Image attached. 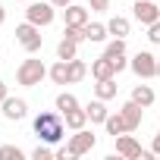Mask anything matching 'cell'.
Wrapping results in <instances>:
<instances>
[{
  "label": "cell",
  "mask_w": 160,
  "mask_h": 160,
  "mask_svg": "<svg viewBox=\"0 0 160 160\" xmlns=\"http://www.w3.org/2000/svg\"><path fill=\"white\" fill-rule=\"evenodd\" d=\"M50 82L53 85H72V75H69V60H57L50 66Z\"/></svg>",
  "instance_id": "14"
},
{
  "label": "cell",
  "mask_w": 160,
  "mask_h": 160,
  "mask_svg": "<svg viewBox=\"0 0 160 160\" xmlns=\"http://www.w3.org/2000/svg\"><path fill=\"white\" fill-rule=\"evenodd\" d=\"M7 98H10V85H7V82H0V104H3Z\"/></svg>",
  "instance_id": "31"
},
{
  "label": "cell",
  "mask_w": 160,
  "mask_h": 160,
  "mask_svg": "<svg viewBox=\"0 0 160 160\" xmlns=\"http://www.w3.org/2000/svg\"><path fill=\"white\" fill-rule=\"evenodd\" d=\"M116 91H119L116 78H101V82L94 85V98H101V101H113V98H116Z\"/></svg>",
  "instance_id": "16"
},
{
  "label": "cell",
  "mask_w": 160,
  "mask_h": 160,
  "mask_svg": "<svg viewBox=\"0 0 160 160\" xmlns=\"http://www.w3.org/2000/svg\"><path fill=\"white\" fill-rule=\"evenodd\" d=\"M63 38H69V41H75V44H82V41H85V28H78V25H66V28H63Z\"/></svg>",
  "instance_id": "26"
},
{
  "label": "cell",
  "mask_w": 160,
  "mask_h": 160,
  "mask_svg": "<svg viewBox=\"0 0 160 160\" xmlns=\"http://www.w3.org/2000/svg\"><path fill=\"white\" fill-rule=\"evenodd\" d=\"M50 3H53V7H57V10H66V7H69V3H75V0H50Z\"/></svg>",
  "instance_id": "33"
},
{
  "label": "cell",
  "mask_w": 160,
  "mask_h": 160,
  "mask_svg": "<svg viewBox=\"0 0 160 160\" xmlns=\"http://www.w3.org/2000/svg\"><path fill=\"white\" fill-rule=\"evenodd\" d=\"M75 57H78V44L69 41V38H63L57 44V60H75Z\"/></svg>",
  "instance_id": "20"
},
{
  "label": "cell",
  "mask_w": 160,
  "mask_h": 160,
  "mask_svg": "<svg viewBox=\"0 0 160 160\" xmlns=\"http://www.w3.org/2000/svg\"><path fill=\"white\" fill-rule=\"evenodd\" d=\"M0 107H3V119H10V122H19V119H25V113H28V104H25L22 98H7Z\"/></svg>",
  "instance_id": "10"
},
{
  "label": "cell",
  "mask_w": 160,
  "mask_h": 160,
  "mask_svg": "<svg viewBox=\"0 0 160 160\" xmlns=\"http://www.w3.org/2000/svg\"><path fill=\"white\" fill-rule=\"evenodd\" d=\"M113 66H116V72H122V69L129 66V60H126V53H119V57H113Z\"/></svg>",
  "instance_id": "30"
},
{
  "label": "cell",
  "mask_w": 160,
  "mask_h": 160,
  "mask_svg": "<svg viewBox=\"0 0 160 160\" xmlns=\"http://www.w3.org/2000/svg\"><path fill=\"white\" fill-rule=\"evenodd\" d=\"M69 75H72V85H75V82H82V78L88 75V66L75 57V60H69Z\"/></svg>",
  "instance_id": "22"
},
{
  "label": "cell",
  "mask_w": 160,
  "mask_h": 160,
  "mask_svg": "<svg viewBox=\"0 0 160 160\" xmlns=\"http://www.w3.org/2000/svg\"><path fill=\"white\" fill-rule=\"evenodd\" d=\"M116 154H119V157H126V160H141L144 148L138 144V138H135V135L122 132V135H116Z\"/></svg>",
  "instance_id": "8"
},
{
  "label": "cell",
  "mask_w": 160,
  "mask_h": 160,
  "mask_svg": "<svg viewBox=\"0 0 160 160\" xmlns=\"http://www.w3.org/2000/svg\"><path fill=\"white\" fill-rule=\"evenodd\" d=\"M135 19L141 22V25H151V22H157L160 19V7L154 3V0H135Z\"/></svg>",
  "instance_id": "9"
},
{
  "label": "cell",
  "mask_w": 160,
  "mask_h": 160,
  "mask_svg": "<svg viewBox=\"0 0 160 160\" xmlns=\"http://www.w3.org/2000/svg\"><path fill=\"white\" fill-rule=\"evenodd\" d=\"M16 41H19V47L25 50V53H38L41 50V44H44V35H41V25H35V22H22V25H16Z\"/></svg>",
  "instance_id": "3"
},
{
  "label": "cell",
  "mask_w": 160,
  "mask_h": 160,
  "mask_svg": "<svg viewBox=\"0 0 160 160\" xmlns=\"http://www.w3.org/2000/svg\"><path fill=\"white\" fill-rule=\"evenodd\" d=\"M94 144H98V135H91L88 129H78V132L69 138V144H66V157H82V154H91V151H94Z\"/></svg>",
  "instance_id": "6"
},
{
  "label": "cell",
  "mask_w": 160,
  "mask_h": 160,
  "mask_svg": "<svg viewBox=\"0 0 160 160\" xmlns=\"http://www.w3.org/2000/svg\"><path fill=\"white\" fill-rule=\"evenodd\" d=\"M63 16H66V25H78V28H85L91 19H88V10L85 7H78V3H69L66 10H63Z\"/></svg>",
  "instance_id": "12"
},
{
  "label": "cell",
  "mask_w": 160,
  "mask_h": 160,
  "mask_svg": "<svg viewBox=\"0 0 160 160\" xmlns=\"http://www.w3.org/2000/svg\"><path fill=\"white\" fill-rule=\"evenodd\" d=\"M7 22V10H3V0H0V25Z\"/></svg>",
  "instance_id": "34"
},
{
  "label": "cell",
  "mask_w": 160,
  "mask_h": 160,
  "mask_svg": "<svg viewBox=\"0 0 160 160\" xmlns=\"http://www.w3.org/2000/svg\"><path fill=\"white\" fill-rule=\"evenodd\" d=\"M104 129H107V135H113V138L126 132V122H122V116H119V110L107 116V122H104Z\"/></svg>",
  "instance_id": "21"
},
{
  "label": "cell",
  "mask_w": 160,
  "mask_h": 160,
  "mask_svg": "<svg viewBox=\"0 0 160 160\" xmlns=\"http://www.w3.org/2000/svg\"><path fill=\"white\" fill-rule=\"evenodd\" d=\"M157 75H160V60H157Z\"/></svg>",
  "instance_id": "35"
},
{
  "label": "cell",
  "mask_w": 160,
  "mask_h": 160,
  "mask_svg": "<svg viewBox=\"0 0 160 160\" xmlns=\"http://www.w3.org/2000/svg\"><path fill=\"white\" fill-rule=\"evenodd\" d=\"M129 28H132V25H129L126 16H113V19L107 22V32H110L113 38H129Z\"/></svg>",
  "instance_id": "19"
},
{
  "label": "cell",
  "mask_w": 160,
  "mask_h": 160,
  "mask_svg": "<svg viewBox=\"0 0 160 160\" xmlns=\"http://www.w3.org/2000/svg\"><path fill=\"white\" fill-rule=\"evenodd\" d=\"M157 7H160V3H157Z\"/></svg>",
  "instance_id": "36"
},
{
  "label": "cell",
  "mask_w": 160,
  "mask_h": 160,
  "mask_svg": "<svg viewBox=\"0 0 160 160\" xmlns=\"http://www.w3.org/2000/svg\"><path fill=\"white\" fill-rule=\"evenodd\" d=\"M72 107H78L75 94H69V91H60V94H57V110H60V113H66V110H72Z\"/></svg>",
  "instance_id": "25"
},
{
  "label": "cell",
  "mask_w": 160,
  "mask_h": 160,
  "mask_svg": "<svg viewBox=\"0 0 160 160\" xmlns=\"http://www.w3.org/2000/svg\"><path fill=\"white\" fill-rule=\"evenodd\" d=\"M91 75L98 78H116V66H113V60L110 57H98V60H91Z\"/></svg>",
  "instance_id": "11"
},
{
  "label": "cell",
  "mask_w": 160,
  "mask_h": 160,
  "mask_svg": "<svg viewBox=\"0 0 160 160\" xmlns=\"http://www.w3.org/2000/svg\"><path fill=\"white\" fill-rule=\"evenodd\" d=\"M148 41H151V44H160V19L148 25Z\"/></svg>",
  "instance_id": "28"
},
{
  "label": "cell",
  "mask_w": 160,
  "mask_h": 160,
  "mask_svg": "<svg viewBox=\"0 0 160 160\" xmlns=\"http://www.w3.org/2000/svg\"><path fill=\"white\" fill-rule=\"evenodd\" d=\"M85 113H88V119L91 122H107V116H110V110H107V101H101V98H94L88 107H85Z\"/></svg>",
  "instance_id": "15"
},
{
  "label": "cell",
  "mask_w": 160,
  "mask_h": 160,
  "mask_svg": "<svg viewBox=\"0 0 160 160\" xmlns=\"http://www.w3.org/2000/svg\"><path fill=\"white\" fill-rule=\"evenodd\" d=\"M35 135L47 144H57L63 135H66V122H63V113L60 110H44L35 116Z\"/></svg>",
  "instance_id": "1"
},
{
  "label": "cell",
  "mask_w": 160,
  "mask_h": 160,
  "mask_svg": "<svg viewBox=\"0 0 160 160\" xmlns=\"http://www.w3.org/2000/svg\"><path fill=\"white\" fill-rule=\"evenodd\" d=\"M53 16H57V7L50 3V0H32L28 3V10H25V19L28 22H35V25H50L53 22Z\"/></svg>",
  "instance_id": "5"
},
{
  "label": "cell",
  "mask_w": 160,
  "mask_h": 160,
  "mask_svg": "<svg viewBox=\"0 0 160 160\" xmlns=\"http://www.w3.org/2000/svg\"><path fill=\"white\" fill-rule=\"evenodd\" d=\"M25 151L19 144H0V160H22Z\"/></svg>",
  "instance_id": "23"
},
{
  "label": "cell",
  "mask_w": 160,
  "mask_h": 160,
  "mask_svg": "<svg viewBox=\"0 0 160 160\" xmlns=\"http://www.w3.org/2000/svg\"><path fill=\"white\" fill-rule=\"evenodd\" d=\"M50 157H57V151H50V148H47V141H44V144H38V148L32 151V160H50Z\"/></svg>",
  "instance_id": "27"
},
{
  "label": "cell",
  "mask_w": 160,
  "mask_h": 160,
  "mask_svg": "<svg viewBox=\"0 0 160 160\" xmlns=\"http://www.w3.org/2000/svg\"><path fill=\"white\" fill-rule=\"evenodd\" d=\"M119 116H122V122H126V132H138V129H141V119H144V107L129 98V101L119 107Z\"/></svg>",
  "instance_id": "7"
},
{
  "label": "cell",
  "mask_w": 160,
  "mask_h": 160,
  "mask_svg": "<svg viewBox=\"0 0 160 160\" xmlns=\"http://www.w3.org/2000/svg\"><path fill=\"white\" fill-rule=\"evenodd\" d=\"M132 101H135V104H141V107L148 110V107L157 101V94H154V88H151V85H135V88H132Z\"/></svg>",
  "instance_id": "18"
},
{
  "label": "cell",
  "mask_w": 160,
  "mask_h": 160,
  "mask_svg": "<svg viewBox=\"0 0 160 160\" xmlns=\"http://www.w3.org/2000/svg\"><path fill=\"white\" fill-rule=\"evenodd\" d=\"M107 35H110V32H107L104 22H88V25H85V41H91V44H104Z\"/></svg>",
  "instance_id": "17"
},
{
  "label": "cell",
  "mask_w": 160,
  "mask_h": 160,
  "mask_svg": "<svg viewBox=\"0 0 160 160\" xmlns=\"http://www.w3.org/2000/svg\"><path fill=\"white\" fill-rule=\"evenodd\" d=\"M63 122H66V129H72V132L85 129V126H88V113H85V107H72V110H66V113H63Z\"/></svg>",
  "instance_id": "13"
},
{
  "label": "cell",
  "mask_w": 160,
  "mask_h": 160,
  "mask_svg": "<svg viewBox=\"0 0 160 160\" xmlns=\"http://www.w3.org/2000/svg\"><path fill=\"white\" fill-rule=\"evenodd\" d=\"M151 151L160 157V129H157V135H154V144H151Z\"/></svg>",
  "instance_id": "32"
},
{
  "label": "cell",
  "mask_w": 160,
  "mask_h": 160,
  "mask_svg": "<svg viewBox=\"0 0 160 160\" xmlns=\"http://www.w3.org/2000/svg\"><path fill=\"white\" fill-rule=\"evenodd\" d=\"M91 10L94 13H107L110 10V0H91Z\"/></svg>",
  "instance_id": "29"
},
{
  "label": "cell",
  "mask_w": 160,
  "mask_h": 160,
  "mask_svg": "<svg viewBox=\"0 0 160 160\" xmlns=\"http://www.w3.org/2000/svg\"><path fill=\"white\" fill-rule=\"evenodd\" d=\"M50 75V69L41 63V60H22L19 63V69H16V82L19 85H25V88H35V85H41L44 82V78Z\"/></svg>",
  "instance_id": "2"
},
{
  "label": "cell",
  "mask_w": 160,
  "mask_h": 160,
  "mask_svg": "<svg viewBox=\"0 0 160 160\" xmlns=\"http://www.w3.org/2000/svg\"><path fill=\"white\" fill-rule=\"evenodd\" d=\"M129 69L138 75V78H157V57L151 53V50H138L132 60H129Z\"/></svg>",
  "instance_id": "4"
},
{
  "label": "cell",
  "mask_w": 160,
  "mask_h": 160,
  "mask_svg": "<svg viewBox=\"0 0 160 160\" xmlns=\"http://www.w3.org/2000/svg\"><path fill=\"white\" fill-rule=\"evenodd\" d=\"M119 53H126V38H113V41H107V47H104V57H119Z\"/></svg>",
  "instance_id": "24"
}]
</instances>
